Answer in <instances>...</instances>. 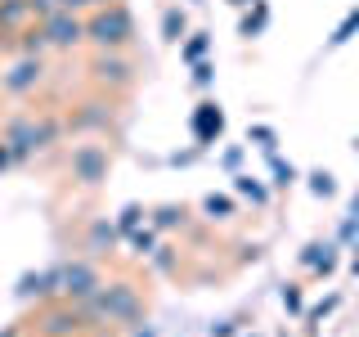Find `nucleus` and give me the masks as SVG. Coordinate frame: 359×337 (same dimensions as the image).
<instances>
[{"instance_id":"6ab92c4d","label":"nucleus","mask_w":359,"mask_h":337,"mask_svg":"<svg viewBox=\"0 0 359 337\" xmlns=\"http://www.w3.org/2000/svg\"><path fill=\"white\" fill-rule=\"evenodd\" d=\"M355 32H359V5H351V9L341 14V22L332 27V37L323 41V50L332 54V50H341V45H351V41H355Z\"/></svg>"},{"instance_id":"58836bf2","label":"nucleus","mask_w":359,"mask_h":337,"mask_svg":"<svg viewBox=\"0 0 359 337\" xmlns=\"http://www.w3.org/2000/svg\"><path fill=\"white\" fill-rule=\"evenodd\" d=\"M0 337H27V319H22V324H9V329L0 333Z\"/></svg>"},{"instance_id":"c85d7f7f","label":"nucleus","mask_w":359,"mask_h":337,"mask_svg":"<svg viewBox=\"0 0 359 337\" xmlns=\"http://www.w3.org/2000/svg\"><path fill=\"white\" fill-rule=\"evenodd\" d=\"M278 301H283L287 315H306V292H301V284H283L278 288Z\"/></svg>"},{"instance_id":"c756f323","label":"nucleus","mask_w":359,"mask_h":337,"mask_svg":"<svg viewBox=\"0 0 359 337\" xmlns=\"http://www.w3.org/2000/svg\"><path fill=\"white\" fill-rule=\"evenodd\" d=\"M126 243H130V247H135L140 256H149L153 247H157V230H144V225H140L135 234H126Z\"/></svg>"},{"instance_id":"20e7f679","label":"nucleus","mask_w":359,"mask_h":337,"mask_svg":"<svg viewBox=\"0 0 359 337\" xmlns=\"http://www.w3.org/2000/svg\"><path fill=\"white\" fill-rule=\"evenodd\" d=\"M86 45L90 50H130L135 45V14L126 0H112L86 14Z\"/></svg>"},{"instance_id":"412c9836","label":"nucleus","mask_w":359,"mask_h":337,"mask_svg":"<svg viewBox=\"0 0 359 337\" xmlns=\"http://www.w3.org/2000/svg\"><path fill=\"white\" fill-rule=\"evenodd\" d=\"M180 59H184V63L211 59V32H189V37L180 41Z\"/></svg>"},{"instance_id":"c9c22d12","label":"nucleus","mask_w":359,"mask_h":337,"mask_svg":"<svg viewBox=\"0 0 359 337\" xmlns=\"http://www.w3.org/2000/svg\"><path fill=\"white\" fill-rule=\"evenodd\" d=\"M351 239H359V216H351V211H346L341 230H337V243H351Z\"/></svg>"},{"instance_id":"4be33fe9","label":"nucleus","mask_w":359,"mask_h":337,"mask_svg":"<svg viewBox=\"0 0 359 337\" xmlns=\"http://www.w3.org/2000/svg\"><path fill=\"white\" fill-rule=\"evenodd\" d=\"M202 211H207V220H229V216H238V202L229 194H207L202 198Z\"/></svg>"},{"instance_id":"5701e85b","label":"nucleus","mask_w":359,"mask_h":337,"mask_svg":"<svg viewBox=\"0 0 359 337\" xmlns=\"http://www.w3.org/2000/svg\"><path fill=\"white\" fill-rule=\"evenodd\" d=\"M189 211L180 207V202H162V207H153V230L162 234V230H175V225H184Z\"/></svg>"},{"instance_id":"49530a36","label":"nucleus","mask_w":359,"mask_h":337,"mask_svg":"<svg viewBox=\"0 0 359 337\" xmlns=\"http://www.w3.org/2000/svg\"><path fill=\"white\" fill-rule=\"evenodd\" d=\"M274 337H287V333H274Z\"/></svg>"},{"instance_id":"aec40b11","label":"nucleus","mask_w":359,"mask_h":337,"mask_svg":"<svg viewBox=\"0 0 359 337\" xmlns=\"http://www.w3.org/2000/svg\"><path fill=\"white\" fill-rule=\"evenodd\" d=\"M14 50L18 54H27V59H45V32H41V22H27V27L18 32V41H14Z\"/></svg>"},{"instance_id":"e433bc0d","label":"nucleus","mask_w":359,"mask_h":337,"mask_svg":"<svg viewBox=\"0 0 359 337\" xmlns=\"http://www.w3.org/2000/svg\"><path fill=\"white\" fill-rule=\"evenodd\" d=\"M202 157V149L194 144V149H184V153H171V166H189V162H198Z\"/></svg>"},{"instance_id":"a19ab883","label":"nucleus","mask_w":359,"mask_h":337,"mask_svg":"<svg viewBox=\"0 0 359 337\" xmlns=\"http://www.w3.org/2000/svg\"><path fill=\"white\" fill-rule=\"evenodd\" d=\"M351 275L359 279V247H355V256H351Z\"/></svg>"},{"instance_id":"f8f14e48","label":"nucleus","mask_w":359,"mask_h":337,"mask_svg":"<svg viewBox=\"0 0 359 337\" xmlns=\"http://www.w3.org/2000/svg\"><path fill=\"white\" fill-rule=\"evenodd\" d=\"M117 225H112L108 216H90L86 230H81V252L90 256V261H104V256H112V247H117Z\"/></svg>"},{"instance_id":"79ce46f5","label":"nucleus","mask_w":359,"mask_h":337,"mask_svg":"<svg viewBox=\"0 0 359 337\" xmlns=\"http://www.w3.org/2000/svg\"><path fill=\"white\" fill-rule=\"evenodd\" d=\"M351 216H359V194H355V198H351Z\"/></svg>"},{"instance_id":"c03bdc74","label":"nucleus","mask_w":359,"mask_h":337,"mask_svg":"<svg viewBox=\"0 0 359 337\" xmlns=\"http://www.w3.org/2000/svg\"><path fill=\"white\" fill-rule=\"evenodd\" d=\"M189 5H207V0H189Z\"/></svg>"},{"instance_id":"9b49d317","label":"nucleus","mask_w":359,"mask_h":337,"mask_svg":"<svg viewBox=\"0 0 359 337\" xmlns=\"http://www.w3.org/2000/svg\"><path fill=\"white\" fill-rule=\"evenodd\" d=\"M189 131H194L198 149H211V144L224 135V108L216 104V99H202V104L194 108V117H189Z\"/></svg>"},{"instance_id":"a18cd8bd","label":"nucleus","mask_w":359,"mask_h":337,"mask_svg":"<svg viewBox=\"0 0 359 337\" xmlns=\"http://www.w3.org/2000/svg\"><path fill=\"white\" fill-rule=\"evenodd\" d=\"M238 337H256V333H238Z\"/></svg>"},{"instance_id":"2eb2a0df","label":"nucleus","mask_w":359,"mask_h":337,"mask_svg":"<svg viewBox=\"0 0 359 337\" xmlns=\"http://www.w3.org/2000/svg\"><path fill=\"white\" fill-rule=\"evenodd\" d=\"M27 22H36L27 0H0V37H18Z\"/></svg>"},{"instance_id":"a878e982","label":"nucleus","mask_w":359,"mask_h":337,"mask_svg":"<svg viewBox=\"0 0 359 337\" xmlns=\"http://www.w3.org/2000/svg\"><path fill=\"white\" fill-rule=\"evenodd\" d=\"M247 144H256V149H265V153H278V131L265 126V121H256V126H247Z\"/></svg>"},{"instance_id":"4c0bfd02","label":"nucleus","mask_w":359,"mask_h":337,"mask_svg":"<svg viewBox=\"0 0 359 337\" xmlns=\"http://www.w3.org/2000/svg\"><path fill=\"white\" fill-rule=\"evenodd\" d=\"M9 166H18V162H14V149L0 140V171H9Z\"/></svg>"},{"instance_id":"9d476101","label":"nucleus","mask_w":359,"mask_h":337,"mask_svg":"<svg viewBox=\"0 0 359 337\" xmlns=\"http://www.w3.org/2000/svg\"><path fill=\"white\" fill-rule=\"evenodd\" d=\"M45 59H27V54H18L14 63L0 72V90H5L9 99H27V95H36V90L45 86Z\"/></svg>"},{"instance_id":"09e8293b","label":"nucleus","mask_w":359,"mask_h":337,"mask_svg":"<svg viewBox=\"0 0 359 337\" xmlns=\"http://www.w3.org/2000/svg\"><path fill=\"white\" fill-rule=\"evenodd\" d=\"M355 247H359V243H355Z\"/></svg>"},{"instance_id":"ea45409f","label":"nucleus","mask_w":359,"mask_h":337,"mask_svg":"<svg viewBox=\"0 0 359 337\" xmlns=\"http://www.w3.org/2000/svg\"><path fill=\"white\" fill-rule=\"evenodd\" d=\"M135 337H157V329H149V324H144V329H135Z\"/></svg>"},{"instance_id":"423d86ee","label":"nucleus","mask_w":359,"mask_h":337,"mask_svg":"<svg viewBox=\"0 0 359 337\" xmlns=\"http://www.w3.org/2000/svg\"><path fill=\"white\" fill-rule=\"evenodd\" d=\"M32 337H81L90 329V319L81 315V306H72V301H63V297H50V301H41L36 315H32Z\"/></svg>"},{"instance_id":"bb28decb","label":"nucleus","mask_w":359,"mask_h":337,"mask_svg":"<svg viewBox=\"0 0 359 337\" xmlns=\"http://www.w3.org/2000/svg\"><path fill=\"white\" fill-rule=\"evenodd\" d=\"M337 306H341V292H332V297H323L319 306H310V310H306V324H310V333L319 329L323 319H332V315H337Z\"/></svg>"},{"instance_id":"f03ea898","label":"nucleus","mask_w":359,"mask_h":337,"mask_svg":"<svg viewBox=\"0 0 359 337\" xmlns=\"http://www.w3.org/2000/svg\"><path fill=\"white\" fill-rule=\"evenodd\" d=\"M67 135V117L63 112H14L0 126V140L14 149V162H27L45 149H54Z\"/></svg>"},{"instance_id":"39448f33","label":"nucleus","mask_w":359,"mask_h":337,"mask_svg":"<svg viewBox=\"0 0 359 337\" xmlns=\"http://www.w3.org/2000/svg\"><path fill=\"white\" fill-rule=\"evenodd\" d=\"M67 180L76 189H104L112 176V149L99 135H81L76 144H67Z\"/></svg>"},{"instance_id":"1a4fd4ad","label":"nucleus","mask_w":359,"mask_h":337,"mask_svg":"<svg viewBox=\"0 0 359 337\" xmlns=\"http://www.w3.org/2000/svg\"><path fill=\"white\" fill-rule=\"evenodd\" d=\"M41 32H45V45L50 50H81L86 45V14H72V9H54V14L41 18Z\"/></svg>"},{"instance_id":"ddd939ff","label":"nucleus","mask_w":359,"mask_h":337,"mask_svg":"<svg viewBox=\"0 0 359 337\" xmlns=\"http://www.w3.org/2000/svg\"><path fill=\"white\" fill-rule=\"evenodd\" d=\"M297 261H301V270H310V275H332L337 270V243L332 239H310L306 247L297 252Z\"/></svg>"},{"instance_id":"f3484780","label":"nucleus","mask_w":359,"mask_h":337,"mask_svg":"<svg viewBox=\"0 0 359 337\" xmlns=\"http://www.w3.org/2000/svg\"><path fill=\"white\" fill-rule=\"evenodd\" d=\"M189 37V9L184 5H166L162 9V41L166 45H180Z\"/></svg>"},{"instance_id":"f704fd0d","label":"nucleus","mask_w":359,"mask_h":337,"mask_svg":"<svg viewBox=\"0 0 359 337\" xmlns=\"http://www.w3.org/2000/svg\"><path fill=\"white\" fill-rule=\"evenodd\" d=\"M243 153H247L243 144H233V149H224V153H220V166H224V171H238V166H243Z\"/></svg>"},{"instance_id":"b1692460","label":"nucleus","mask_w":359,"mask_h":337,"mask_svg":"<svg viewBox=\"0 0 359 337\" xmlns=\"http://www.w3.org/2000/svg\"><path fill=\"white\" fill-rule=\"evenodd\" d=\"M144 216H149V211H144L140 202H126V207L117 211V220H112V225H117V234H121V239H126V234H135V230H140V225H144Z\"/></svg>"},{"instance_id":"2f4dec72","label":"nucleus","mask_w":359,"mask_h":337,"mask_svg":"<svg viewBox=\"0 0 359 337\" xmlns=\"http://www.w3.org/2000/svg\"><path fill=\"white\" fill-rule=\"evenodd\" d=\"M189 67H194V86L198 90H207L211 81H216V63H211V59H198V63H189Z\"/></svg>"},{"instance_id":"0eeeda50","label":"nucleus","mask_w":359,"mask_h":337,"mask_svg":"<svg viewBox=\"0 0 359 337\" xmlns=\"http://www.w3.org/2000/svg\"><path fill=\"white\" fill-rule=\"evenodd\" d=\"M67 117V135H76V140H81V135H99V140H104L108 131H117V99H108V95H90V99H81V104H76L72 112H63Z\"/></svg>"},{"instance_id":"de8ad7c7","label":"nucleus","mask_w":359,"mask_h":337,"mask_svg":"<svg viewBox=\"0 0 359 337\" xmlns=\"http://www.w3.org/2000/svg\"><path fill=\"white\" fill-rule=\"evenodd\" d=\"M355 153H359V140H355Z\"/></svg>"},{"instance_id":"4468645a","label":"nucleus","mask_w":359,"mask_h":337,"mask_svg":"<svg viewBox=\"0 0 359 337\" xmlns=\"http://www.w3.org/2000/svg\"><path fill=\"white\" fill-rule=\"evenodd\" d=\"M14 297L18 301H50V297H59V270H32V275H22L18 279V288H14Z\"/></svg>"},{"instance_id":"dca6fc26","label":"nucleus","mask_w":359,"mask_h":337,"mask_svg":"<svg viewBox=\"0 0 359 337\" xmlns=\"http://www.w3.org/2000/svg\"><path fill=\"white\" fill-rule=\"evenodd\" d=\"M265 27H269V0H252V5H247V14L238 18V37L243 41H256Z\"/></svg>"},{"instance_id":"393cba45","label":"nucleus","mask_w":359,"mask_h":337,"mask_svg":"<svg viewBox=\"0 0 359 337\" xmlns=\"http://www.w3.org/2000/svg\"><path fill=\"white\" fill-rule=\"evenodd\" d=\"M269 166H274V189H278V194H287V189L292 185H297V166H292V162H283V157H278V153H269Z\"/></svg>"},{"instance_id":"72a5a7b5","label":"nucleus","mask_w":359,"mask_h":337,"mask_svg":"<svg viewBox=\"0 0 359 337\" xmlns=\"http://www.w3.org/2000/svg\"><path fill=\"white\" fill-rule=\"evenodd\" d=\"M238 333H243V319H220L207 329V337H238Z\"/></svg>"},{"instance_id":"37998d69","label":"nucleus","mask_w":359,"mask_h":337,"mask_svg":"<svg viewBox=\"0 0 359 337\" xmlns=\"http://www.w3.org/2000/svg\"><path fill=\"white\" fill-rule=\"evenodd\" d=\"M229 5H233V9H247V5H252V0H229Z\"/></svg>"},{"instance_id":"473e14b6","label":"nucleus","mask_w":359,"mask_h":337,"mask_svg":"<svg viewBox=\"0 0 359 337\" xmlns=\"http://www.w3.org/2000/svg\"><path fill=\"white\" fill-rule=\"evenodd\" d=\"M112 0H59V9H72V14H90V9H104Z\"/></svg>"},{"instance_id":"a211bd4d","label":"nucleus","mask_w":359,"mask_h":337,"mask_svg":"<svg viewBox=\"0 0 359 337\" xmlns=\"http://www.w3.org/2000/svg\"><path fill=\"white\" fill-rule=\"evenodd\" d=\"M233 194L247 198L252 207H269V189L261 185V176H252V171H233Z\"/></svg>"},{"instance_id":"6e6552de","label":"nucleus","mask_w":359,"mask_h":337,"mask_svg":"<svg viewBox=\"0 0 359 337\" xmlns=\"http://www.w3.org/2000/svg\"><path fill=\"white\" fill-rule=\"evenodd\" d=\"M54 270H59V297L72 301V306H81V301H90L104 288V270H99V261H90V256H72V261H63Z\"/></svg>"},{"instance_id":"cd10ccee","label":"nucleus","mask_w":359,"mask_h":337,"mask_svg":"<svg viewBox=\"0 0 359 337\" xmlns=\"http://www.w3.org/2000/svg\"><path fill=\"white\" fill-rule=\"evenodd\" d=\"M306 180H310V194H314V198H337V176H332V171L314 166Z\"/></svg>"},{"instance_id":"7ed1b4c3","label":"nucleus","mask_w":359,"mask_h":337,"mask_svg":"<svg viewBox=\"0 0 359 337\" xmlns=\"http://www.w3.org/2000/svg\"><path fill=\"white\" fill-rule=\"evenodd\" d=\"M86 77H90V86H95L99 95L121 99V95H130V90L140 86V63H135L130 50H95L90 63H86Z\"/></svg>"},{"instance_id":"f257e3e1","label":"nucleus","mask_w":359,"mask_h":337,"mask_svg":"<svg viewBox=\"0 0 359 337\" xmlns=\"http://www.w3.org/2000/svg\"><path fill=\"white\" fill-rule=\"evenodd\" d=\"M81 315L90 324H108V333L112 329H140V324L149 319V297H144V288L126 275L104 279V288L90 301H81Z\"/></svg>"},{"instance_id":"7c9ffc66","label":"nucleus","mask_w":359,"mask_h":337,"mask_svg":"<svg viewBox=\"0 0 359 337\" xmlns=\"http://www.w3.org/2000/svg\"><path fill=\"white\" fill-rule=\"evenodd\" d=\"M149 256H153V265L162 270V275H171V270H175V247H171V243H157Z\"/></svg>"}]
</instances>
